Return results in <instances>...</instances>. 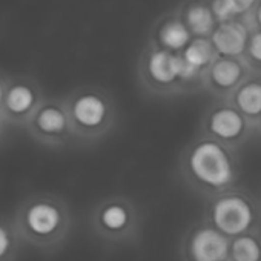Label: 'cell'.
Listing matches in <instances>:
<instances>
[{
  "instance_id": "1",
  "label": "cell",
  "mask_w": 261,
  "mask_h": 261,
  "mask_svg": "<svg viewBox=\"0 0 261 261\" xmlns=\"http://www.w3.org/2000/svg\"><path fill=\"white\" fill-rule=\"evenodd\" d=\"M178 172L191 191L209 198L238 188L241 162L237 151L198 134L183 148L178 159Z\"/></svg>"
},
{
  "instance_id": "2",
  "label": "cell",
  "mask_w": 261,
  "mask_h": 261,
  "mask_svg": "<svg viewBox=\"0 0 261 261\" xmlns=\"http://www.w3.org/2000/svg\"><path fill=\"white\" fill-rule=\"evenodd\" d=\"M11 220L22 243L42 252L60 247L69 237L74 223L68 201L53 192L27 197Z\"/></svg>"
},
{
  "instance_id": "3",
  "label": "cell",
  "mask_w": 261,
  "mask_h": 261,
  "mask_svg": "<svg viewBox=\"0 0 261 261\" xmlns=\"http://www.w3.org/2000/svg\"><path fill=\"white\" fill-rule=\"evenodd\" d=\"M75 143L92 145L103 140L117 124V105L100 86L85 85L65 95Z\"/></svg>"
},
{
  "instance_id": "4",
  "label": "cell",
  "mask_w": 261,
  "mask_h": 261,
  "mask_svg": "<svg viewBox=\"0 0 261 261\" xmlns=\"http://www.w3.org/2000/svg\"><path fill=\"white\" fill-rule=\"evenodd\" d=\"M203 218L233 238L261 227V206L250 192L238 186L206 198Z\"/></svg>"
},
{
  "instance_id": "5",
  "label": "cell",
  "mask_w": 261,
  "mask_h": 261,
  "mask_svg": "<svg viewBox=\"0 0 261 261\" xmlns=\"http://www.w3.org/2000/svg\"><path fill=\"white\" fill-rule=\"evenodd\" d=\"M89 223L95 237L106 244L134 243L142 232L139 206L121 194L100 200L91 211Z\"/></svg>"
},
{
  "instance_id": "6",
  "label": "cell",
  "mask_w": 261,
  "mask_h": 261,
  "mask_svg": "<svg viewBox=\"0 0 261 261\" xmlns=\"http://www.w3.org/2000/svg\"><path fill=\"white\" fill-rule=\"evenodd\" d=\"M183 57L151 43L142 53L137 65L140 86L151 95L171 97L185 94L181 85Z\"/></svg>"
},
{
  "instance_id": "7",
  "label": "cell",
  "mask_w": 261,
  "mask_h": 261,
  "mask_svg": "<svg viewBox=\"0 0 261 261\" xmlns=\"http://www.w3.org/2000/svg\"><path fill=\"white\" fill-rule=\"evenodd\" d=\"M200 134L238 152L255 134V127L229 100H214L203 111Z\"/></svg>"
},
{
  "instance_id": "8",
  "label": "cell",
  "mask_w": 261,
  "mask_h": 261,
  "mask_svg": "<svg viewBox=\"0 0 261 261\" xmlns=\"http://www.w3.org/2000/svg\"><path fill=\"white\" fill-rule=\"evenodd\" d=\"M25 130L43 148L63 149L75 143L65 95L46 97L28 121Z\"/></svg>"
},
{
  "instance_id": "9",
  "label": "cell",
  "mask_w": 261,
  "mask_h": 261,
  "mask_svg": "<svg viewBox=\"0 0 261 261\" xmlns=\"http://www.w3.org/2000/svg\"><path fill=\"white\" fill-rule=\"evenodd\" d=\"M46 98L42 85L31 75H8L0 117L10 127L25 129Z\"/></svg>"
},
{
  "instance_id": "10",
  "label": "cell",
  "mask_w": 261,
  "mask_h": 261,
  "mask_svg": "<svg viewBox=\"0 0 261 261\" xmlns=\"http://www.w3.org/2000/svg\"><path fill=\"white\" fill-rule=\"evenodd\" d=\"M229 243L230 238L203 218L183 235L180 256L183 261H227Z\"/></svg>"
},
{
  "instance_id": "11",
  "label": "cell",
  "mask_w": 261,
  "mask_h": 261,
  "mask_svg": "<svg viewBox=\"0 0 261 261\" xmlns=\"http://www.w3.org/2000/svg\"><path fill=\"white\" fill-rule=\"evenodd\" d=\"M247 65L241 57H218L203 72V91L214 100H229L237 88L250 77Z\"/></svg>"
},
{
  "instance_id": "12",
  "label": "cell",
  "mask_w": 261,
  "mask_h": 261,
  "mask_svg": "<svg viewBox=\"0 0 261 261\" xmlns=\"http://www.w3.org/2000/svg\"><path fill=\"white\" fill-rule=\"evenodd\" d=\"M249 33L250 31L243 20H229L217 25L211 36V42L221 57H243L247 46Z\"/></svg>"
},
{
  "instance_id": "13",
  "label": "cell",
  "mask_w": 261,
  "mask_h": 261,
  "mask_svg": "<svg viewBox=\"0 0 261 261\" xmlns=\"http://www.w3.org/2000/svg\"><path fill=\"white\" fill-rule=\"evenodd\" d=\"M192 39L194 36L186 27L181 14L174 13L160 20L157 31H155V42L152 43L171 53L181 54Z\"/></svg>"
},
{
  "instance_id": "14",
  "label": "cell",
  "mask_w": 261,
  "mask_h": 261,
  "mask_svg": "<svg viewBox=\"0 0 261 261\" xmlns=\"http://www.w3.org/2000/svg\"><path fill=\"white\" fill-rule=\"evenodd\" d=\"M229 101L255 124L261 117V75L252 74L247 77L230 95Z\"/></svg>"
},
{
  "instance_id": "15",
  "label": "cell",
  "mask_w": 261,
  "mask_h": 261,
  "mask_svg": "<svg viewBox=\"0 0 261 261\" xmlns=\"http://www.w3.org/2000/svg\"><path fill=\"white\" fill-rule=\"evenodd\" d=\"M180 14L194 37H211L218 25L209 0H191Z\"/></svg>"
},
{
  "instance_id": "16",
  "label": "cell",
  "mask_w": 261,
  "mask_h": 261,
  "mask_svg": "<svg viewBox=\"0 0 261 261\" xmlns=\"http://www.w3.org/2000/svg\"><path fill=\"white\" fill-rule=\"evenodd\" d=\"M227 261H261V227L230 238Z\"/></svg>"
},
{
  "instance_id": "17",
  "label": "cell",
  "mask_w": 261,
  "mask_h": 261,
  "mask_svg": "<svg viewBox=\"0 0 261 261\" xmlns=\"http://www.w3.org/2000/svg\"><path fill=\"white\" fill-rule=\"evenodd\" d=\"M181 57L186 63L204 72L220 56L214 48L211 37H194L189 45L183 49Z\"/></svg>"
},
{
  "instance_id": "18",
  "label": "cell",
  "mask_w": 261,
  "mask_h": 261,
  "mask_svg": "<svg viewBox=\"0 0 261 261\" xmlns=\"http://www.w3.org/2000/svg\"><path fill=\"white\" fill-rule=\"evenodd\" d=\"M22 240L13 220L0 217V261H16L20 252Z\"/></svg>"
},
{
  "instance_id": "19",
  "label": "cell",
  "mask_w": 261,
  "mask_h": 261,
  "mask_svg": "<svg viewBox=\"0 0 261 261\" xmlns=\"http://www.w3.org/2000/svg\"><path fill=\"white\" fill-rule=\"evenodd\" d=\"M241 59L244 60L252 74L261 75V30L249 33L247 46Z\"/></svg>"
},
{
  "instance_id": "20",
  "label": "cell",
  "mask_w": 261,
  "mask_h": 261,
  "mask_svg": "<svg viewBox=\"0 0 261 261\" xmlns=\"http://www.w3.org/2000/svg\"><path fill=\"white\" fill-rule=\"evenodd\" d=\"M226 8L232 17V20H241L249 16L255 7L259 4V0H224Z\"/></svg>"
},
{
  "instance_id": "21",
  "label": "cell",
  "mask_w": 261,
  "mask_h": 261,
  "mask_svg": "<svg viewBox=\"0 0 261 261\" xmlns=\"http://www.w3.org/2000/svg\"><path fill=\"white\" fill-rule=\"evenodd\" d=\"M241 20L249 28V31L261 30V0H259V4L255 7V10L249 16H246L244 19H241Z\"/></svg>"
},
{
  "instance_id": "22",
  "label": "cell",
  "mask_w": 261,
  "mask_h": 261,
  "mask_svg": "<svg viewBox=\"0 0 261 261\" xmlns=\"http://www.w3.org/2000/svg\"><path fill=\"white\" fill-rule=\"evenodd\" d=\"M7 82H8V75H7V74H4L2 71H0V112H2V106H4Z\"/></svg>"
},
{
  "instance_id": "23",
  "label": "cell",
  "mask_w": 261,
  "mask_h": 261,
  "mask_svg": "<svg viewBox=\"0 0 261 261\" xmlns=\"http://www.w3.org/2000/svg\"><path fill=\"white\" fill-rule=\"evenodd\" d=\"M10 126L5 123V120L0 117V145H2V142H4V139H5V133H7V129H8Z\"/></svg>"
},
{
  "instance_id": "24",
  "label": "cell",
  "mask_w": 261,
  "mask_h": 261,
  "mask_svg": "<svg viewBox=\"0 0 261 261\" xmlns=\"http://www.w3.org/2000/svg\"><path fill=\"white\" fill-rule=\"evenodd\" d=\"M253 127H255V134L261 139V117L255 121V124H253Z\"/></svg>"
},
{
  "instance_id": "25",
  "label": "cell",
  "mask_w": 261,
  "mask_h": 261,
  "mask_svg": "<svg viewBox=\"0 0 261 261\" xmlns=\"http://www.w3.org/2000/svg\"><path fill=\"white\" fill-rule=\"evenodd\" d=\"M259 206H261V200H259Z\"/></svg>"
}]
</instances>
